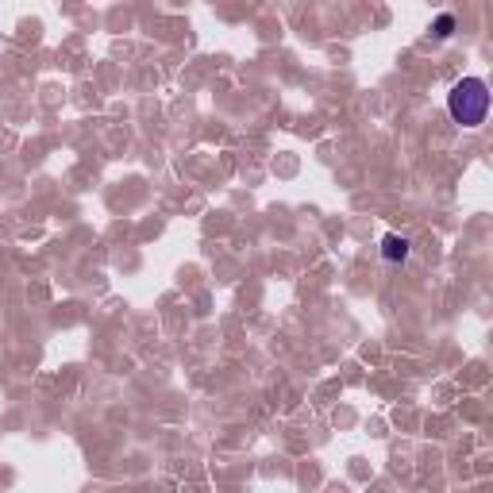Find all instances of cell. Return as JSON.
Instances as JSON below:
<instances>
[{"label":"cell","mask_w":493,"mask_h":493,"mask_svg":"<svg viewBox=\"0 0 493 493\" xmlns=\"http://www.w3.org/2000/svg\"><path fill=\"white\" fill-rule=\"evenodd\" d=\"M447 112L459 128H482L489 116V85L482 77H462L447 92Z\"/></svg>","instance_id":"cell-1"},{"label":"cell","mask_w":493,"mask_h":493,"mask_svg":"<svg viewBox=\"0 0 493 493\" xmlns=\"http://www.w3.org/2000/svg\"><path fill=\"white\" fill-rule=\"evenodd\" d=\"M385 262H393V266H397V262H405L409 258V239H401V236H385Z\"/></svg>","instance_id":"cell-2"},{"label":"cell","mask_w":493,"mask_h":493,"mask_svg":"<svg viewBox=\"0 0 493 493\" xmlns=\"http://www.w3.org/2000/svg\"><path fill=\"white\" fill-rule=\"evenodd\" d=\"M451 27H455L451 15H440V20H436V35H440V39H447V35H451Z\"/></svg>","instance_id":"cell-3"}]
</instances>
